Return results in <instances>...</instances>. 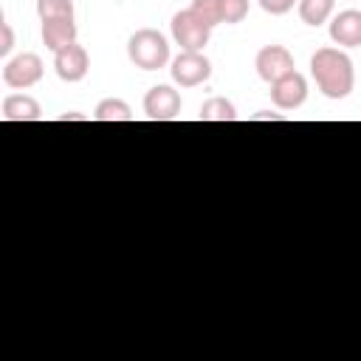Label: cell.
I'll list each match as a JSON object with an SVG mask.
<instances>
[{"instance_id": "cell-1", "label": "cell", "mask_w": 361, "mask_h": 361, "mask_svg": "<svg viewBox=\"0 0 361 361\" xmlns=\"http://www.w3.org/2000/svg\"><path fill=\"white\" fill-rule=\"evenodd\" d=\"M310 73L327 99H347L355 85L353 62L338 48H319L310 56Z\"/></svg>"}, {"instance_id": "cell-2", "label": "cell", "mask_w": 361, "mask_h": 361, "mask_svg": "<svg viewBox=\"0 0 361 361\" xmlns=\"http://www.w3.org/2000/svg\"><path fill=\"white\" fill-rule=\"evenodd\" d=\"M127 56L141 71H158L169 62V42L155 28H138L127 39Z\"/></svg>"}, {"instance_id": "cell-3", "label": "cell", "mask_w": 361, "mask_h": 361, "mask_svg": "<svg viewBox=\"0 0 361 361\" xmlns=\"http://www.w3.org/2000/svg\"><path fill=\"white\" fill-rule=\"evenodd\" d=\"M172 37L183 51H203V45L212 37V25H206L192 8H183L172 17Z\"/></svg>"}, {"instance_id": "cell-4", "label": "cell", "mask_w": 361, "mask_h": 361, "mask_svg": "<svg viewBox=\"0 0 361 361\" xmlns=\"http://www.w3.org/2000/svg\"><path fill=\"white\" fill-rule=\"evenodd\" d=\"M169 73L180 87H195V85H203L212 76V62L200 51H180L172 59Z\"/></svg>"}, {"instance_id": "cell-5", "label": "cell", "mask_w": 361, "mask_h": 361, "mask_svg": "<svg viewBox=\"0 0 361 361\" xmlns=\"http://www.w3.org/2000/svg\"><path fill=\"white\" fill-rule=\"evenodd\" d=\"M39 79H42V59L31 51H25L3 65V82L14 90H25V87L37 85Z\"/></svg>"}, {"instance_id": "cell-6", "label": "cell", "mask_w": 361, "mask_h": 361, "mask_svg": "<svg viewBox=\"0 0 361 361\" xmlns=\"http://www.w3.org/2000/svg\"><path fill=\"white\" fill-rule=\"evenodd\" d=\"M254 68H257V76L262 82L274 85L276 79H282L285 73L293 71V54L285 45H265V48L257 51Z\"/></svg>"}, {"instance_id": "cell-7", "label": "cell", "mask_w": 361, "mask_h": 361, "mask_svg": "<svg viewBox=\"0 0 361 361\" xmlns=\"http://www.w3.org/2000/svg\"><path fill=\"white\" fill-rule=\"evenodd\" d=\"M144 113L152 121H172L180 116V93L169 85H155L144 96Z\"/></svg>"}, {"instance_id": "cell-8", "label": "cell", "mask_w": 361, "mask_h": 361, "mask_svg": "<svg viewBox=\"0 0 361 361\" xmlns=\"http://www.w3.org/2000/svg\"><path fill=\"white\" fill-rule=\"evenodd\" d=\"M305 99H307V79L299 71H290L271 85V102L279 110H296L305 104Z\"/></svg>"}, {"instance_id": "cell-9", "label": "cell", "mask_w": 361, "mask_h": 361, "mask_svg": "<svg viewBox=\"0 0 361 361\" xmlns=\"http://www.w3.org/2000/svg\"><path fill=\"white\" fill-rule=\"evenodd\" d=\"M54 68H56V76L62 82H82L87 76L90 56L79 42H73V45H68V48L54 54Z\"/></svg>"}, {"instance_id": "cell-10", "label": "cell", "mask_w": 361, "mask_h": 361, "mask_svg": "<svg viewBox=\"0 0 361 361\" xmlns=\"http://www.w3.org/2000/svg\"><path fill=\"white\" fill-rule=\"evenodd\" d=\"M330 39L341 48H358L361 45V11L355 8L338 11L330 23Z\"/></svg>"}, {"instance_id": "cell-11", "label": "cell", "mask_w": 361, "mask_h": 361, "mask_svg": "<svg viewBox=\"0 0 361 361\" xmlns=\"http://www.w3.org/2000/svg\"><path fill=\"white\" fill-rule=\"evenodd\" d=\"M3 118L6 121H39L42 118V107L34 96L25 93H11L3 99Z\"/></svg>"}, {"instance_id": "cell-12", "label": "cell", "mask_w": 361, "mask_h": 361, "mask_svg": "<svg viewBox=\"0 0 361 361\" xmlns=\"http://www.w3.org/2000/svg\"><path fill=\"white\" fill-rule=\"evenodd\" d=\"M42 42L48 51H62L76 42V23L73 20H45L42 23Z\"/></svg>"}, {"instance_id": "cell-13", "label": "cell", "mask_w": 361, "mask_h": 361, "mask_svg": "<svg viewBox=\"0 0 361 361\" xmlns=\"http://www.w3.org/2000/svg\"><path fill=\"white\" fill-rule=\"evenodd\" d=\"M96 121H133V110L124 99H102L93 110Z\"/></svg>"}, {"instance_id": "cell-14", "label": "cell", "mask_w": 361, "mask_h": 361, "mask_svg": "<svg viewBox=\"0 0 361 361\" xmlns=\"http://www.w3.org/2000/svg\"><path fill=\"white\" fill-rule=\"evenodd\" d=\"M336 0H299V17L307 25H322L333 14Z\"/></svg>"}, {"instance_id": "cell-15", "label": "cell", "mask_w": 361, "mask_h": 361, "mask_svg": "<svg viewBox=\"0 0 361 361\" xmlns=\"http://www.w3.org/2000/svg\"><path fill=\"white\" fill-rule=\"evenodd\" d=\"M234 118H237V110L223 96H214L200 107V121H234Z\"/></svg>"}, {"instance_id": "cell-16", "label": "cell", "mask_w": 361, "mask_h": 361, "mask_svg": "<svg viewBox=\"0 0 361 361\" xmlns=\"http://www.w3.org/2000/svg\"><path fill=\"white\" fill-rule=\"evenodd\" d=\"M39 20H73V0H37Z\"/></svg>"}, {"instance_id": "cell-17", "label": "cell", "mask_w": 361, "mask_h": 361, "mask_svg": "<svg viewBox=\"0 0 361 361\" xmlns=\"http://www.w3.org/2000/svg\"><path fill=\"white\" fill-rule=\"evenodd\" d=\"M206 25H220L223 23V14H220V0H192V6H189Z\"/></svg>"}, {"instance_id": "cell-18", "label": "cell", "mask_w": 361, "mask_h": 361, "mask_svg": "<svg viewBox=\"0 0 361 361\" xmlns=\"http://www.w3.org/2000/svg\"><path fill=\"white\" fill-rule=\"evenodd\" d=\"M220 14H223V23L228 25L243 23L248 14V0H220Z\"/></svg>"}, {"instance_id": "cell-19", "label": "cell", "mask_w": 361, "mask_h": 361, "mask_svg": "<svg viewBox=\"0 0 361 361\" xmlns=\"http://www.w3.org/2000/svg\"><path fill=\"white\" fill-rule=\"evenodd\" d=\"M257 3L268 14H288L293 8V3H299V0H257Z\"/></svg>"}, {"instance_id": "cell-20", "label": "cell", "mask_w": 361, "mask_h": 361, "mask_svg": "<svg viewBox=\"0 0 361 361\" xmlns=\"http://www.w3.org/2000/svg\"><path fill=\"white\" fill-rule=\"evenodd\" d=\"M0 34H3V39H0V56H8L11 48H14V31H11L8 23H0Z\"/></svg>"}, {"instance_id": "cell-21", "label": "cell", "mask_w": 361, "mask_h": 361, "mask_svg": "<svg viewBox=\"0 0 361 361\" xmlns=\"http://www.w3.org/2000/svg\"><path fill=\"white\" fill-rule=\"evenodd\" d=\"M254 118H271V121H282V116H279V113H259V116H254Z\"/></svg>"}]
</instances>
